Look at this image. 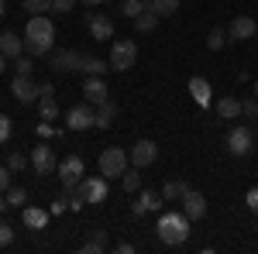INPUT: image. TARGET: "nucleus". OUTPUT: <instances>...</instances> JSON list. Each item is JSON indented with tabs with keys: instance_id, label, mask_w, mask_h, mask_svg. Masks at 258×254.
<instances>
[{
	"instance_id": "79ce46f5",
	"label": "nucleus",
	"mask_w": 258,
	"mask_h": 254,
	"mask_svg": "<svg viewBox=\"0 0 258 254\" xmlns=\"http://www.w3.org/2000/svg\"><path fill=\"white\" fill-rule=\"evenodd\" d=\"M66 206H69V199H66V196H59V199L52 203V210H48V213H52V216H59V213H66Z\"/></svg>"
},
{
	"instance_id": "f704fd0d",
	"label": "nucleus",
	"mask_w": 258,
	"mask_h": 254,
	"mask_svg": "<svg viewBox=\"0 0 258 254\" xmlns=\"http://www.w3.org/2000/svg\"><path fill=\"white\" fill-rule=\"evenodd\" d=\"M241 117H248V120H258V97H248V100H241Z\"/></svg>"
},
{
	"instance_id": "09e8293b",
	"label": "nucleus",
	"mask_w": 258,
	"mask_h": 254,
	"mask_svg": "<svg viewBox=\"0 0 258 254\" xmlns=\"http://www.w3.org/2000/svg\"><path fill=\"white\" fill-rule=\"evenodd\" d=\"M4 11H7V4H4V0H0V18H4Z\"/></svg>"
},
{
	"instance_id": "a878e982",
	"label": "nucleus",
	"mask_w": 258,
	"mask_h": 254,
	"mask_svg": "<svg viewBox=\"0 0 258 254\" xmlns=\"http://www.w3.org/2000/svg\"><path fill=\"white\" fill-rule=\"evenodd\" d=\"M107 69H110V62H103V59H93V55L80 59V72H86V76H103Z\"/></svg>"
},
{
	"instance_id": "ea45409f",
	"label": "nucleus",
	"mask_w": 258,
	"mask_h": 254,
	"mask_svg": "<svg viewBox=\"0 0 258 254\" xmlns=\"http://www.w3.org/2000/svg\"><path fill=\"white\" fill-rule=\"evenodd\" d=\"M7 189H11V168L0 165V193H7Z\"/></svg>"
},
{
	"instance_id": "aec40b11",
	"label": "nucleus",
	"mask_w": 258,
	"mask_h": 254,
	"mask_svg": "<svg viewBox=\"0 0 258 254\" xmlns=\"http://www.w3.org/2000/svg\"><path fill=\"white\" fill-rule=\"evenodd\" d=\"M217 114H220V120H238L241 117V100L238 97H220L217 100Z\"/></svg>"
},
{
	"instance_id": "37998d69",
	"label": "nucleus",
	"mask_w": 258,
	"mask_h": 254,
	"mask_svg": "<svg viewBox=\"0 0 258 254\" xmlns=\"http://www.w3.org/2000/svg\"><path fill=\"white\" fill-rule=\"evenodd\" d=\"M35 134H38V137H52L55 131H52V124H48V120H41L38 127H35Z\"/></svg>"
},
{
	"instance_id": "f03ea898",
	"label": "nucleus",
	"mask_w": 258,
	"mask_h": 254,
	"mask_svg": "<svg viewBox=\"0 0 258 254\" xmlns=\"http://www.w3.org/2000/svg\"><path fill=\"white\" fill-rule=\"evenodd\" d=\"M189 216L182 213V210H176V213H162L159 216V240L162 244H169V247H179V244H186L189 240Z\"/></svg>"
},
{
	"instance_id": "8fccbe9b",
	"label": "nucleus",
	"mask_w": 258,
	"mask_h": 254,
	"mask_svg": "<svg viewBox=\"0 0 258 254\" xmlns=\"http://www.w3.org/2000/svg\"><path fill=\"white\" fill-rule=\"evenodd\" d=\"M255 97H258V82H255Z\"/></svg>"
},
{
	"instance_id": "5701e85b",
	"label": "nucleus",
	"mask_w": 258,
	"mask_h": 254,
	"mask_svg": "<svg viewBox=\"0 0 258 254\" xmlns=\"http://www.w3.org/2000/svg\"><path fill=\"white\" fill-rule=\"evenodd\" d=\"M159 21H162V18L152 11V7H145L138 18H135V28H138V35H152V31L159 28Z\"/></svg>"
},
{
	"instance_id": "4be33fe9",
	"label": "nucleus",
	"mask_w": 258,
	"mask_h": 254,
	"mask_svg": "<svg viewBox=\"0 0 258 254\" xmlns=\"http://www.w3.org/2000/svg\"><path fill=\"white\" fill-rule=\"evenodd\" d=\"M48 210H38V206H24V227H31V230H45V223H48Z\"/></svg>"
},
{
	"instance_id": "e433bc0d",
	"label": "nucleus",
	"mask_w": 258,
	"mask_h": 254,
	"mask_svg": "<svg viewBox=\"0 0 258 254\" xmlns=\"http://www.w3.org/2000/svg\"><path fill=\"white\" fill-rule=\"evenodd\" d=\"M11 131H14L11 117H7V114H0V144H7V141H11Z\"/></svg>"
},
{
	"instance_id": "dca6fc26",
	"label": "nucleus",
	"mask_w": 258,
	"mask_h": 254,
	"mask_svg": "<svg viewBox=\"0 0 258 254\" xmlns=\"http://www.w3.org/2000/svg\"><path fill=\"white\" fill-rule=\"evenodd\" d=\"M86 28H90L93 41H110L114 38V18H107V14H90V18H86Z\"/></svg>"
},
{
	"instance_id": "9d476101",
	"label": "nucleus",
	"mask_w": 258,
	"mask_h": 254,
	"mask_svg": "<svg viewBox=\"0 0 258 254\" xmlns=\"http://www.w3.org/2000/svg\"><path fill=\"white\" fill-rule=\"evenodd\" d=\"M258 35V21L248 18V14H238V18L231 21V28H227V38L231 41H248Z\"/></svg>"
},
{
	"instance_id": "c85d7f7f",
	"label": "nucleus",
	"mask_w": 258,
	"mask_h": 254,
	"mask_svg": "<svg viewBox=\"0 0 258 254\" xmlns=\"http://www.w3.org/2000/svg\"><path fill=\"white\" fill-rule=\"evenodd\" d=\"M148 7H152V11H155L159 18H172V14L179 11V0H152Z\"/></svg>"
},
{
	"instance_id": "20e7f679",
	"label": "nucleus",
	"mask_w": 258,
	"mask_h": 254,
	"mask_svg": "<svg viewBox=\"0 0 258 254\" xmlns=\"http://www.w3.org/2000/svg\"><path fill=\"white\" fill-rule=\"evenodd\" d=\"M227 151L234 158H244L255 151V131L248 127V124H238V127H231L227 131Z\"/></svg>"
},
{
	"instance_id": "c03bdc74",
	"label": "nucleus",
	"mask_w": 258,
	"mask_h": 254,
	"mask_svg": "<svg viewBox=\"0 0 258 254\" xmlns=\"http://www.w3.org/2000/svg\"><path fill=\"white\" fill-rule=\"evenodd\" d=\"M52 93H55V86H52V82H41V86H38V97H52Z\"/></svg>"
},
{
	"instance_id": "cd10ccee",
	"label": "nucleus",
	"mask_w": 258,
	"mask_h": 254,
	"mask_svg": "<svg viewBox=\"0 0 258 254\" xmlns=\"http://www.w3.org/2000/svg\"><path fill=\"white\" fill-rule=\"evenodd\" d=\"M83 251L86 254H100V251H107V230H93V237L83 244Z\"/></svg>"
},
{
	"instance_id": "c9c22d12",
	"label": "nucleus",
	"mask_w": 258,
	"mask_h": 254,
	"mask_svg": "<svg viewBox=\"0 0 258 254\" xmlns=\"http://www.w3.org/2000/svg\"><path fill=\"white\" fill-rule=\"evenodd\" d=\"M24 4V11H31V14H45V11H52V0H21Z\"/></svg>"
},
{
	"instance_id": "4c0bfd02",
	"label": "nucleus",
	"mask_w": 258,
	"mask_h": 254,
	"mask_svg": "<svg viewBox=\"0 0 258 254\" xmlns=\"http://www.w3.org/2000/svg\"><path fill=\"white\" fill-rule=\"evenodd\" d=\"M11 240H14V230H11V223H7V220L0 216V247H7Z\"/></svg>"
},
{
	"instance_id": "a18cd8bd",
	"label": "nucleus",
	"mask_w": 258,
	"mask_h": 254,
	"mask_svg": "<svg viewBox=\"0 0 258 254\" xmlns=\"http://www.w3.org/2000/svg\"><path fill=\"white\" fill-rule=\"evenodd\" d=\"M7 210H11V203H7V196H0V216L7 213Z\"/></svg>"
},
{
	"instance_id": "1a4fd4ad",
	"label": "nucleus",
	"mask_w": 258,
	"mask_h": 254,
	"mask_svg": "<svg viewBox=\"0 0 258 254\" xmlns=\"http://www.w3.org/2000/svg\"><path fill=\"white\" fill-rule=\"evenodd\" d=\"M31 168H35L38 176H52V172L59 168V158H55V151H52L48 144H38V148L31 151Z\"/></svg>"
},
{
	"instance_id": "49530a36",
	"label": "nucleus",
	"mask_w": 258,
	"mask_h": 254,
	"mask_svg": "<svg viewBox=\"0 0 258 254\" xmlns=\"http://www.w3.org/2000/svg\"><path fill=\"white\" fill-rule=\"evenodd\" d=\"M80 4H86V7L93 11V7H100V4H103V0H80Z\"/></svg>"
},
{
	"instance_id": "423d86ee",
	"label": "nucleus",
	"mask_w": 258,
	"mask_h": 254,
	"mask_svg": "<svg viewBox=\"0 0 258 254\" xmlns=\"http://www.w3.org/2000/svg\"><path fill=\"white\" fill-rule=\"evenodd\" d=\"M66 127L69 131H90V127H97V110L90 103H80V107L66 110Z\"/></svg>"
},
{
	"instance_id": "9b49d317",
	"label": "nucleus",
	"mask_w": 258,
	"mask_h": 254,
	"mask_svg": "<svg viewBox=\"0 0 258 254\" xmlns=\"http://www.w3.org/2000/svg\"><path fill=\"white\" fill-rule=\"evenodd\" d=\"M127 155H131V165H138V168H148V165L159 158V144H155L152 137H145V141H138V144H135Z\"/></svg>"
},
{
	"instance_id": "f3484780",
	"label": "nucleus",
	"mask_w": 258,
	"mask_h": 254,
	"mask_svg": "<svg viewBox=\"0 0 258 254\" xmlns=\"http://www.w3.org/2000/svg\"><path fill=\"white\" fill-rule=\"evenodd\" d=\"M107 82H103V76H86V82H83V97H86V103H93V107H100L103 100H107Z\"/></svg>"
},
{
	"instance_id": "4468645a",
	"label": "nucleus",
	"mask_w": 258,
	"mask_h": 254,
	"mask_svg": "<svg viewBox=\"0 0 258 254\" xmlns=\"http://www.w3.org/2000/svg\"><path fill=\"white\" fill-rule=\"evenodd\" d=\"M179 210L189 216V220H203V216H207V199H203V193L189 189V193L179 199Z\"/></svg>"
},
{
	"instance_id": "f257e3e1",
	"label": "nucleus",
	"mask_w": 258,
	"mask_h": 254,
	"mask_svg": "<svg viewBox=\"0 0 258 254\" xmlns=\"http://www.w3.org/2000/svg\"><path fill=\"white\" fill-rule=\"evenodd\" d=\"M24 52L35 55V59L55 52V24L45 18V14H31L28 28H24Z\"/></svg>"
},
{
	"instance_id": "58836bf2",
	"label": "nucleus",
	"mask_w": 258,
	"mask_h": 254,
	"mask_svg": "<svg viewBox=\"0 0 258 254\" xmlns=\"http://www.w3.org/2000/svg\"><path fill=\"white\" fill-rule=\"evenodd\" d=\"M73 7H76V0H52V11L55 14H69Z\"/></svg>"
},
{
	"instance_id": "de8ad7c7",
	"label": "nucleus",
	"mask_w": 258,
	"mask_h": 254,
	"mask_svg": "<svg viewBox=\"0 0 258 254\" xmlns=\"http://www.w3.org/2000/svg\"><path fill=\"white\" fill-rule=\"evenodd\" d=\"M4 69H7V55L0 52V72H4Z\"/></svg>"
},
{
	"instance_id": "6e6552de",
	"label": "nucleus",
	"mask_w": 258,
	"mask_h": 254,
	"mask_svg": "<svg viewBox=\"0 0 258 254\" xmlns=\"http://www.w3.org/2000/svg\"><path fill=\"white\" fill-rule=\"evenodd\" d=\"M76 189H80L83 193V199H86V203H93V206H97V203H103V199H107V176H83L80 182H76Z\"/></svg>"
},
{
	"instance_id": "3c124183",
	"label": "nucleus",
	"mask_w": 258,
	"mask_h": 254,
	"mask_svg": "<svg viewBox=\"0 0 258 254\" xmlns=\"http://www.w3.org/2000/svg\"><path fill=\"white\" fill-rule=\"evenodd\" d=\"M145 4H152V0H145Z\"/></svg>"
},
{
	"instance_id": "2f4dec72",
	"label": "nucleus",
	"mask_w": 258,
	"mask_h": 254,
	"mask_svg": "<svg viewBox=\"0 0 258 254\" xmlns=\"http://www.w3.org/2000/svg\"><path fill=\"white\" fill-rule=\"evenodd\" d=\"M14 72L18 76H31L35 72V55H18L14 59Z\"/></svg>"
},
{
	"instance_id": "39448f33",
	"label": "nucleus",
	"mask_w": 258,
	"mask_h": 254,
	"mask_svg": "<svg viewBox=\"0 0 258 254\" xmlns=\"http://www.w3.org/2000/svg\"><path fill=\"white\" fill-rule=\"evenodd\" d=\"M135 62H138V45L127 41V38L114 41V48H110V69L114 72H127Z\"/></svg>"
},
{
	"instance_id": "6ab92c4d",
	"label": "nucleus",
	"mask_w": 258,
	"mask_h": 254,
	"mask_svg": "<svg viewBox=\"0 0 258 254\" xmlns=\"http://www.w3.org/2000/svg\"><path fill=\"white\" fill-rule=\"evenodd\" d=\"M0 52H4L7 59L24 55V38H21V35H14V31H4V35H0Z\"/></svg>"
},
{
	"instance_id": "7ed1b4c3",
	"label": "nucleus",
	"mask_w": 258,
	"mask_h": 254,
	"mask_svg": "<svg viewBox=\"0 0 258 254\" xmlns=\"http://www.w3.org/2000/svg\"><path fill=\"white\" fill-rule=\"evenodd\" d=\"M127 165H131V155L124 148H103V155H100V176L120 179L127 172Z\"/></svg>"
},
{
	"instance_id": "7c9ffc66",
	"label": "nucleus",
	"mask_w": 258,
	"mask_h": 254,
	"mask_svg": "<svg viewBox=\"0 0 258 254\" xmlns=\"http://www.w3.org/2000/svg\"><path fill=\"white\" fill-rule=\"evenodd\" d=\"M224 45H227V28H214V31L207 35V48L217 52V48H224Z\"/></svg>"
},
{
	"instance_id": "c756f323",
	"label": "nucleus",
	"mask_w": 258,
	"mask_h": 254,
	"mask_svg": "<svg viewBox=\"0 0 258 254\" xmlns=\"http://www.w3.org/2000/svg\"><path fill=\"white\" fill-rule=\"evenodd\" d=\"M145 7H148V4H145V0H120V14H124V18H138L141 11H145Z\"/></svg>"
},
{
	"instance_id": "b1692460",
	"label": "nucleus",
	"mask_w": 258,
	"mask_h": 254,
	"mask_svg": "<svg viewBox=\"0 0 258 254\" xmlns=\"http://www.w3.org/2000/svg\"><path fill=\"white\" fill-rule=\"evenodd\" d=\"M114 117H117V103H114V100H103V103L97 107V127L107 131V127L114 124Z\"/></svg>"
},
{
	"instance_id": "393cba45",
	"label": "nucleus",
	"mask_w": 258,
	"mask_h": 254,
	"mask_svg": "<svg viewBox=\"0 0 258 254\" xmlns=\"http://www.w3.org/2000/svg\"><path fill=\"white\" fill-rule=\"evenodd\" d=\"M120 189L124 193H141V168L138 165H127V172L120 176Z\"/></svg>"
},
{
	"instance_id": "a19ab883",
	"label": "nucleus",
	"mask_w": 258,
	"mask_h": 254,
	"mask_svg": "<svg viewBox=\"0 0 258 254\" xmlns=\"http://www.w3.org/2000/svg\"><path fill=\"white\" fill-rule=\"evenodd\" d=\"M244 203H248V210H251V213H258V186H255V189H248Z\"/></svg>"
},
{
	"instance_id": "bb28decb",
	"label": "nucleus",
	"mask_w": 258,
	"mask_h": 254,
	"mask_svg": "<svg viewBox=\"0 0 258 254\" xmlns=\"http://www.w3.org/2000/svg\"><path fill=\"white\" fill-rule=\"evenodd\" d=\"M38 117L41 120L59 117V100H55V93H52V97H38Z\"/></svg>"
},
{
	"instance_id": "0eeeda50",
	"label": "nucleus",
	"mask_w": 258,
	"mask_h": 254,
	"mask_svg": "<svg viewBox=\"0 0 258 254\" xmlns=\"http://www.w3.org/2000/svg\"><path fill=\"white\" fill-rule=\"evenodd\" d=\"M55 172H59L62 186H66V189H73V186H76V182L86 176V165H83L80 155H66V158L59 161V168H55Z\"/></svg>"
},
{
	"instance_id": "a211bd4d",
	"label": "nucleus",
	"mask_w": 258,
	"mask_h": 254,
	"mask_svg": "<svg viewBox=\"0 0 258 254\" xmlns=\"http://www.w3.org/2000/svg\"><path fill=\"white\" fill-rule=\"evenodd\" d=\"M189 97L197 100L200 107H210V100H214V90H210V82L203 76H193L189 79Z\"/></svg>"
},
{
	"instance_id": "412c9836",
	"label": "nucleus",
	"mask_w": 258,
	"mask_h": 254,
	"mask_svg": "<svg viewBox=\"0 0 258 254\" xmlns=\"http://www.w3.org/2000/svg\"><path fill=\"white\" fill-rule=\"evenodd\" d=\"M186 193H189V186H186L182 179H169V182L162 186V199H165V203H179Z\"/></svg>"
},
{
	"instance_id": "ddd939ff",
	"label": "nucleus",
	"mask_w": 258,
	"mask_h": 254,
	"mask_svg": "<svg viewBox=\"0 0 258 254\" xmlns=\"http://www.w3.org/2000/svg\"><path fill=\"white\" fill-rule=\"evenodd\" d=\"M80 52H73V48H66V52H52V55H48V65H52V72H76V69H80Z\"/></svg>"
},
{
	"instance_id": "72a5a7b5",
	"label": "nucleus",
	"mask_w": 258,
	"mask_h": 254,
	"mask_svg": "<svg viewBox=\"0 0 258 254\" xmlns=\"http://www.w3.org/2000/svg\"><path fill=\"white\" fill-rule=\"evenodd\" d=\"M7 203H11V206H24V203H28V189L11 186V189H7Z\"/></svg>"
},
{
	"instance_id": "2eb2a0df",
	"label": "nucleus",
	"mask_w": 258,
	"mask_h": 254,
	"mask_svg": "<svg viewBox=\"0 0 258 254\" xmlns=\"http://www.w3.org/2000/svg\"><path fill=\"white\" fill-rule=\"evenodd\" d=\"M11 93L18 103H35L38 100V82H31V76H14L11 79Z\"/></svg>"
},
{
	"instance_id": "473e14b6",
	"label": "nucleus",
	"mask_w": 258,
	"mask_h": 254,
	"mask_svg": "<svg viewBox=\"0 0 258 254\" xmlns=\"http://www.w3.org/2000/svg\"><path fill=\"white\" fill-rule=\"evenodd\" d=\"M28 165H31V158H28V155H21V151H11V158H7V168H11V172H24Z\"/></svg>"
},
{
	"instance_id": "f8f14e48",
	"label": "nucleus",
	"mask_w": 258,
	"mask_h": 254,
	"mask_svg": "<svg viewBox=\"0 0 258 254\" xmlns=\"http://www.w3.org/2000/svg\"><path fill=\"white\" fill-rule=\"evenodd\" d=\"M162 203H165V199H162V193H155V189H141V193H138V203L131 206V213H135V216L159 213V210H162Z\"/></svg>"
}]
</instances>
